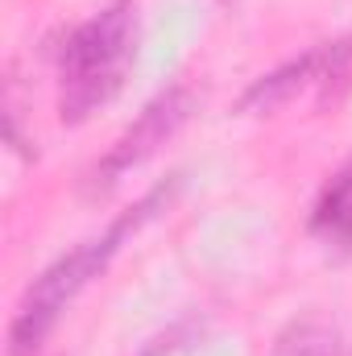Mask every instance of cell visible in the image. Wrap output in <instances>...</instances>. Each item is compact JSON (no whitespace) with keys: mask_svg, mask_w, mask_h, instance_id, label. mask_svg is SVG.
Listing matches in <instances>:
<instances>
[{"mask_svg":"<svg viewBox=\"0 0 352 356\" xmlns=\"http://www.w3.org/2000/svg\"><path fill=\"white\" fill-rule=\"evenodd\" d=\"M158 199H162V195H150L133 216L116 220L104 236H95L88 245H79L75 253H67L63 261H54V266L25 290V298H21V307H17V315H13V327H8V356H38V348L46 344V336L54 332L58 315L67 311V302L88 286L91 277L104 273V266L116 257L120 241L154 211Z\"/></svg>","mask_w":352,"mask_h":356,"instance_id":"obj_1","label":"cell"},{"mask_svg":"<svg viewBox=\"0 0 352 356\" xmlns=\"http://www.w3.org/2000/svg\"><path fill=\"white\" fill-rule=\"evenodd\" d=\"M133 8L129 4H112L108 13L91 17L88 25H79L67 46H63V120L79 124L91 112L112 99V91L120 88V75L133 58Z\"/></svg>","mask_w":352,"mask_h":356,"instance_id":"obj_2","label":"cell"},{"mask_svg":"<svg viewBox=\"0 0 352 356\" xmlns=\"http://www.w3.org/2000/svg\"><path fill=\"white\" fill-rule=\"evenodd\" d=\"M191 108H195V95L191 91H166V95H158L145 112H141V120L108 149V158L95 166V178H91V186L95 191H108L112 182L120 175H129L133 166H141L158 145H166L170 137H175L178 129H182V120L191 116Z\"/></svg>","mask_w":352,"mask_h":356,"instance_id":"obj_3","label":"cell"},{"mask_svg":"<svg viewBox=\"0 0 352 356\" xmlns=\"http://www.w3.org/2000/svg\"><path fill=\"white\" fill-rule=\"evenodd\" d=\"M336 50H340V46H336ZM336 50H332V46L311 50V54H303V58H294V63L278 67L273 75L257 79L253 88L245 91L241 112H273V108L290 104V99L307 88V83H315V79H319V71H323V67H332V54H336Z\"/></svg>","mask_w":352,"mask_h":356,"instance_id":"obj_4","label":"cell"},{"mask_svg":"<svg viewBox=\"0 0 352 356\" xmlns=\"http://www.w3.org/2000/svg\"><path fill=\"white\" fill-rule=\"evenodd\" d=\"M315 232L336 245H352V162L323 191V199L315 207Z\"/></svg>","mask_w":352,"mask_h":356,"instance_id":"obj_5","label":"cell"}]
</instances>
